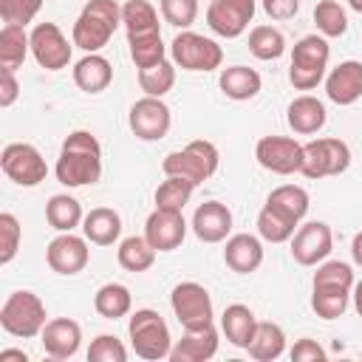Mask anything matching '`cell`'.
<instances>
[{
	"label": "cell",
	"instance_id": "obj_1",
	"mask_svg": "<svg viewBox=\"0 0 362 362\" xmlns=\"http://www.w3.org/2000/svg\"><path fill=\"white\" fill-rule=\"evenodd\" d=\"M57 181L65 187H88L102 178V144L90 130H74L65 136L57 158Z\"/></svg>",
	"mask_w": 362,
	"mask_h": 362
},
{
	"label": "cell",
	"instance_id": "obj_2",
	"mask_svg": "<svg viewBox=\"0 0 362 362\" xmlns=\"http://www.w3.org/2000/svg\"><path fill=\"white\" fill-rule=\"evenodd\" d=\"M119 25H122V6L116 0H88L74 23L71 42L85 54H99L110 42Z\"/></svg>",
	"mask_w": 362,
	"mask_h": 362
},
{
	"label": "cell",
	"instance_id": "obj_3",
	"mask_svg": "<svg viewBox=\"0 0 362 362\" xmlns=\"http://www.w3.org/2000/svg\"><path fill=\"white\" fill-rule=\"evenodd\" d=\"M218 164H221L218 147L212 141H206V139H195L184 150L167 153L164 161H161V170H164V175L184 178V181L198 187V184L209 181L218 173Z\"/></svg>",
	"mask_w": 362,
	"mask_h": 362
},
{
	"label": "cell",
	"instance_id": "obj_4",
	"mask_svg": "<svg viewBox=\"0 0 362 362\" xmlns=\"http://www.w3.org/2000/svg\"><path fill=\"white\" fill-rule=\"evenodd\" d=\"M45 317H48L45 303L40 300V294H34L28 288L11 291L0 305V328L11 337H20V339L40 337L45 322H48Z\"/></svg>",
	"mask_w": 362,
	"mask_h": 362
},
{
	"label": "cell",
	"instance_id": "obj_5",
	"mask_svg": "<svg viewBox=\"0 0 362 362\" xmlns=\"http://www.w3.org/2000/svg\"><path fill=\"white\" fill-rule=\"evenodd\" d=\"M127 337L130 345L136 351V356L158 362V359H170L173 351V337H170V325L164 322V317L153 308H136L130 314L127 322Z\"/></svg>",
	"mask_w": 362,
	"mask_h": 362
},
{
	"label": "cell",
	"instance_id": "obj_6",
	"mask_svg": "<svg viewBox=\"0 0 362 362\" xmlns=\"http://www.w3.org/2000/svg\"><path fill=\"white\" fill-rule=\"evenodd\" d=\"M331 59V45L322 34H308L294 42L291 48V65H288V82L297 90H311L325 79Z\"/></svg>",
	"mask_w": 362,
	"mask_h": 362
},
{
	"label": "cell",
	"instance_id": "obj_7",
	"mask_svg": "<svg viewBox=\"0 0 362 362\" xmlns=\"http://www.w3.org/2000/svg\"><path fill=\"white\" fill-rule=\"evenodd\" d=\"M170 59L175 62V68H184V71H215L221 68L223 62V48L204 37V34H195V31H178L170 42Z\"/></svg>",
	"mask_w": 362,
	"mask_h": 362
},
{
	"label": "cell",
	"instance_id": "obj_8",
	"mask_svg": "<svg viewBox=\"0 0 362 362\" xmlns=\"http://www.w3.org/2000/svg\"><path fill=\"white\" fill-rule=\"evenodd\" d=\"M351 167V147L342 139H314L303 144V164L300 173L311 181L342 175Z\"/></svg>",
	"mask_w": 362,
	"mask_h": 362
},
{
	"label": "cell",
	"instance_id": "obj_9",
	"mask_svg": "<svg viewBox=\"0 0 362 362\" xmlns=\"http://www.w3.org/2000/svg\"><path fill=\"white\" fill-rule=\"evenodd\" d=\"M0 167H3L6 178L14 181L17 187H37L48 175V164H45L42 153L28 141L6 144L0 153Z\"/></svg>",
	"mask_w": 362,
	"mask_h": 362
},
{
	"label": "cell",
	"instance_id": "obj_10",
	"mask_svg": "<svg viewBox=\"0 0 362 362\" xmlns=\"http://www.w3.org/2000/svg\"><path fill=\"white\" fill-rule=\"evenodd\" d=\"M170 305H173V314L175 320L181 322L184 331H195V328H206L212 325V297L209 291L195 283V280H187V283H178L170 294Z\"/></svg>",
	"mask_w": 362,
	"mask_h": 362
},
{
	"label": "cell",
	"instance_id": "obj_11",
	"mask_svg": "<svg viewBox=\"0 0 362 362\" xmlns=\"http://www.w3.org/2000/svg\"><path fill=\"white\" fill-rule=\"evenodd\" d=\"M127 124L133 130L136 139L141 141H158L170 133V124H173V113L170 107L164 105V99L158 96H141L133 102L130 113H127Z\"/></svg>",
	"mask_w": 362,
	"mask_h": 362
},
{
	"label": "cell",
	"instance_id": "obj_12",
	"mask_svg": "<svg viewBox=\"0 0 362 362\" xmlns=\"http://www.w3.org/2000/svg\"><path fill=\"white\" fill-rule=\"evenodd\" d=\"M71 45L68 37L59 31L57 23H37L31 28V57L45 71H62L71 65Z\"/></svg>",
	"mask_w": 362,
	"mask_h": 362
},
{
	"label": "cell",
	"instance_id": "obj_13",
	"mask_svg": "<svg viewBox=\"0 0 362 362\" xmlns=\"http://www.w3.org/2000/svg\"><path fill=\"white\" fill-rule=\"evenodd\" d=\"M255 158L263 170L274 175H291V173H300L303 144L288 136H263L255 144Z\"/></svg>",
	"mask_w": 362,
	"mask_h": 362
},
{
	"label": "cell",
	"instance_id": "obj_14",
	"mask_svg": "<svg viewBox=\"0 0 362 362\" xmlns=\"http://www.w3.org/2000/svg\"><path fill=\"white\" fill-rule=\"evenodd\" d=\"M255 17V0H209L206 6V25L223 37L235 40L240 37Z\"/></svg>",
	"mask_w": 362,
	"mask_h": 362
},
{
	"label": "cell",
	"instance_id": "obj_15",
	"mask_svg": "<svg viewBox=\"0 0 362 362\" xmlns=\"http://www.w3.org/2000/svg\"><path fill=\"white\" fill-rule=\"evenodd\" d=\"M334 249V235L331 226L322 221H308L303 226H297L294 238H291V257L300 266H320Z\"/></svg>",
	"mask_w": 362,
	"mask_h": 362
},
{
	"label": "cell",
	"instance_id": "obj_16",
	"mask_svg": "<svg viewBox=\"0 0 362 362\" xmlns=\"http://www.w3.org/2000/svg\"><path fill=\"white\" fill-rule=\"evenodd\" d=\"M88 238L82 235H74V232H59L51 243H48V249H45V260H48V266H51V272H57V274H65V277H71V274H79L85 266H88V260H90V249H88Z\"/></svg>",
	"mask_w": 362,
	"mask_h": 362
},
{
	"label": "cell",
	"instance_id": "obj_17",
	"mask_svg": "<svg viewBox=\"0 0 362 362\" xmlns=\"http://www.w3.org/2000/svg\"><path fill=\"white\" fill-rule=\"evenodd\" d=\"M144 238L156 252H173L187 238V221L178 209H153L144 221Z\"/></svg>",
	"mask_w": 362,
	"mask_h": 362
},
{
	"label": "cell",
	"instance_id": "obj_18",
	"mask_svg": "<svg viewBox=\"0 0 362 362\" xmlns=\"http://www.w3.org/2000/svg\"><path fill=\"white\" fill-rule=\"evenodd\" d=\"M40 342L51 359H71L82 345V328L71 317H54L45 322Z\"/></svg>",
	"mask_w": 362,
	"mask_h": 362
},
{
	"label": "cell",
	"instance_id": "obj_19",
	"mask_svg": "<svg viewBox=\"0 0 362 362\" xmlns=\"http://www.w3.org/2000/svg\"><path fill=\"white\" fill-rule=\"evenodd\" d=\"M325 96L334 105H354L362 99V62L359 59H345L337 68L325 74Z\"/></svg>",
	"mask_w": 362,
	"mask_h": 362
},
{
	"label": "cell",
	"instance_id": "obj_20",
	"mask_svg": "<svg viewBox=\"0 0 362 362\" xmlns=\"http://www.w3.org/2000/svg\"><path fill=\"white\" fill-rule=\"evenodd\" d=\"M192 232L204 243H221L232 232V212L221 201H204L192 212Z\"/></svg>",
	"mask_w": 362,
	"mask_h": 362
},
{
	"label": "cell",
	"instance_id": "obj_21",
	"mask_svg": "<svg viewBox=\"0 0 362 362\" xmlns=\"http://www.w3.org/2000/svg\"><path fill=\"white\" fill-rule=\"evenodd\" d=\"M223 263L235 272V274H252L260 269L263 263V243L257 235L249 232H238L226 238L223 246Z\"/></svg>",
	"mask_w": 362,
	"mask_h": 362
},
{
	"label": "cell",
	"instance_id": "obj_22",
	"mask_svg": "<svg viewBox=\"0 0 362 362\" xmlns=\"http://www.w3.org/2000/svg\"><path fill=\"white\" fill-rule=\"evenodd\" d=\"M218 331L215 325L206 328H195V331H184V337L178 342H173L170 359L173 362H206L218 354Z\"/></svg>",
	"mask_w": 362,
	"mask_h": 362
},
{
	"label": "cell",
	"instance_id": "obj_23",
	"mask_svg": "<svg viewBox=\"0 0 362 362\" xmlns=\"http://www.w3.org/2000/svg\"><path fill=\"white\" fill-rule=\"evenodd\" d=\"M325 119H328L325 105H322L317 96H311V93H303V96L291 99L288 107H286V122H288V127H291L294 133H300V136H314V133H320V130L325 127Z\"/></svg>",
	"mask_w": 362,
	"mask_h": 362
},
{
	"label": "cell",
	"instance_id": "obj_24",
	"mask_svg": "<svg viewBox=\"0 0 362 362\" xmlns=\"http://www.w3.org/2000/svg\"><path fill=\"white\" fill-rule=\"evenodd\" d=\"M218 85H221V90H223L226 99H232V102H249V99H255L260 93L263 79L249 65H229V68L221 71Z\"/></svg>",
	"mask_w": 362,
	"mask_h": 362
},
{
	"label": "cell",
	"instance_id": "obj_25",
	"mask_svg": "<svg viewBox=\"0 0 362 362\" xmlns=\"http://www.w3.org/2000/svg\"><path fill=\"white\" fill-rule=\"evenodd\" d=\"M82 235L93 246H113L122 235V215L110 206H96L82 221Z\"/></svg>",
	"mask_w": 362,
	"mask_h": 362
},
{
	"label": "cell",
	"instance_id": "obj_26",
	"mask_svg": "<svg viewBox=\"0 0 362 362\" xmlns=\"http://www.w3.org/2000/svg\"><path fill=\"white\" fill-rule=\"evenodd\" d=\"M74 82L85 93H102L113 82V65L102 54H85L74 65Z\"/></svg>",
	"mask_w": 362,
	"mask_h": 362
},
{
	"label": "cell",
	"instance_id": "obj_27",
	"mask_svg": "<svg viewBox=\"0 0 362 362\" xmlns=\"http://www.w3.org/2000/svg\"><path fill=\"white\" fill-rule=\"evenodd\" d=\"M255 328H257V317H255V311L249 305L232 303V305L223 308V314H221V331L229 339V345L246 348L252 342V337H255Z\"/></svg>",
	"mask_w": 362,
	"mask_h": 362
},
{
	"label": "cell",
	"instance_id": "obj_28",
	"mask_svg": "<svg viewBox=\"0 0 362 362\" xmlns=\"http://www.w3.org/2000/svg\"><path fill=\"white\" fill-rule=\"evenodd\" d=\"M354 269L342 260H322L314 272L311 280V291H322V294H351L354 291Z\"/></svg>",
	"mask_w": 362,
	"mask_h": 362
},
{
	"label": "cell",
	"instance_id": "obj_29",
	"mask_svg": "<svg viewBox=\"0 0 362 362\" xmlns=\"http://www.w3.org/2000/svg\"><path fill=\"white\" fill-rule=\"evenodd\" d=\"M31 51V34H25V25L6 23L0 28V68L17 71Z\"/></svg>",
	"mask_w": 362,
	"mask_h": 362
},
{
	"label": "cell",
	"instance_id": "obj_30",
	"mask_svg": "<svg viewBox=\"0 0 362 362\" xmlns=\"http://www.w3.org/2000/svg\"><path fill=\"white\" fill-rule=\"evenodd\" d=\"M246 351L257 362H274V359H280L283 351H286V334H283V328L277 322H260L257 320L255 337L246 345Z\"/></svg>",
	"mask_w": 362,
	"mask_h": 362
},
{
	"label": "cell",
	"instance_id": "obj_31",
	"mask_svg": "<svg viewBox=\"0 0 362 362\" xmlns=\"http://www.w3.org/2000/svg\"><path fill=\"white\" fill-rule=\"evenodd\" d=\"M156 249H153V243L144 238V235H130V238H124L122 243H119V249H116V260H119V266L124 269V272H133V274H139V272H147L153 263H156Z\"/></svg>",
	"mask_w": 362,
	"mask_h": 362
},
{
	"label": "cell",
	"instance_id": "obj_32",
	"mask_svg": "<svg viewBox=\"0 0 362 362\" xmlns=\"http://www.w3.org/2000/svg\"><path fill=\"white\" fill-rule=\"evenodd\" d=\"M45 221H48L57 232H74V229L85 221V215H82V206H79V201H76L74 195L57 192V195H51L48 204H45Z\"/></svg>",
	"mask_w": 362,
	"mask_h": 362
},
{
	"label": "cell",
	"instance_id": "obj_33",
	"mask_svg": "<svg viewBox=\"0 0 362 362\" xmlns=\"http://www.w3.org/2000/svg\"><path fill=\"white\" fill-rule=\"evenodd\" d=\"M93 308H96V314L105 317V320L127 317L130 308H133L130 288L122 286V283H105V286H99L96 294H93Z\"/></svg>",
	"mask_w": 362,
	"mask_h": 362
},
{
	"label": "cell",
	"instance_id": "obj_34",
	"mask_svg": "<svg viewBox=\"0 0 362 362\" xmlns=\"http://www.w3.org/2000/svg\"><path fill=\"white\" fill-rule=\"evenodd\" d=\"M122 25H124L127 37L161 31V28H158V11L153 8L150 0H127V3L122 6Z\"/></svg>",
	"mask_w": 362,
	"mask_h": 362
},
{
	"label": "cell",
	"instance_id": "obj_35",
	"mask_svg": "<svg viewBox=\"0 0 362 362\" xmlns=\"http://www.w3.org/2000/svg\"><path fill=\"white\" fill-rule=\"evenodd\" d=\"M266 204H269L272 209L283 212L286 218L297 221V223L305 218V212H308V206H311L308 192H305L303 187H297V184H283V187L272 189L269 198H266Z\"/></svg>",
	"mask_w": 362,
	"mask_h": 362
},
{
	"label": "cell",
	"instance_id": "obj_36",
	"mask_svg": "<svg viewBox=\"0 0 362 362\" xmlns=\"http://www.w3.org/2000/svg\"><path fill=\"white\" fill-rule=\"evenodd\" d=\"M249 51H252V57H257L263 62L280 59L286 54V37L274 25H255L249 31Z\"/></svg>",
	"mask_w": 362,
	"mask_h": 362
},
{
	"label": "cell",
	"instance_id": "obj_37",
	"mask_svg": "<svg viewBox=\"0 0 362 362\" xmlns=\"http://www.w3.org/2000/svg\"><path fill=\"white\" fill-rule=\"evenodd\" d=\"M297 226H300L297 221L286 218L283 212L272 209L269 204H263V209L257 212V235L263 240H269V243H286V240H291L294 232H297Z\"/></svg>",
	"mask_w": 362,
	"mask_h": 362
},
{
	"label": "cell",
	"instance_id": "obj_38",
	"mask_svg": "<svg viewBox=\"0 0 362 362\" xmlns=\"http://www.w3.org/2000/svg\"><path fill=\"white\" fill-rule=\"evenodd\" d=\"M175 85V62L173 59H161L150 68H139V88L144 90V96H164L170 93Z\"/></svg>",
	"mask_w": 362,
	"mask_h": 362
},
{
	"label": "cell",
	"instance_id": "obj_39",
	"mask_svg": "<svg viewBox=\"0 0 362 362\" xmlns=\"http://www.w3.org/2000/svg\"><path fill=\"white\" fill-rule=\"evenodd\" d=\"M127 45H130V59L136 68H150V65L167 59V45L161 40V31L127 37Z\"/></svg>",
	"mask_w": 362,
	"mask_h": 362
},
{
	"label": "cell",
	"instance_id": "obj_40",
	"mask_svg": "<svg viewBox=\"0 0 362 362\" xmlns=\"http://www.w3.org/2000/svg\"><path fill=\"white\" fill-rule=\"evenodd\" d=\"M314 23L317 31L328 40V37H342L348 31V14L337 0H320L314 6Z\"/></svg>",
	"mask_w": 362,
	"mask_h": 362
},
{
	"label": "cell",
	"instance_id": "obj_41",
	"mask_svg": "<svg viewBox=\"0 0 362 362\" xmlns=\"http://www.w3.org/2000/svg\"><path fill=\"white\" fill-rule=\"evenodd\" d=\"M192 192H195V184H189L184 178H175V175H167V181H161L158 189H156V206L158 209H178L181 212L189 204Z\"/></svg>",
	"mask_w": 362,
	"mask_h": 362
},
{
	"label": "cell",
	"instance_id": "obj_42",
	"mask_svg": "<svg viewBox=\"0 0 362 362\" xmlns=\"http://www.w3.org/2000/svg\"><path fill=\"white\" fill-rule=\"evenodd\" d=\"M20 238H23L20 221L11 212H0V266H8L14 260L20 249Z\"/></svg>",
	"mask_w": 362,
	"mask_h": 362
},
{
	"label": "cell",
	"instance_id": "obj_43",
	"mask_svg": "<svg viewBox=\"0 0 362 362\" xmlns=\"http://www.w3.org/2000/svg\"><path fill=\"white\" fill-rule=\"evenodd\" d=\"M164 23L187 31L198 17V0H158Z\"/></svg>",
	"mask_w": 362,
	"mask_h": 362
},
{
	"label": "cell",
	"instance_id": "obj_44",
	"mask_svg": "<svg viewBox=\"0 0 362 362\" xmlns=\"http://www.w3.org/2000/svg\"><path fill=\"white\" fill-rule=\"evenodd\" d=\"M88 362H127V348L113 334H99L88 348Z\"/></svg>",
	"mask_w": 362,
	"mask_h": 362
},
{
	"label": "cell",
	"instance_id": "obj_45",
	"mask_svg": "<svg viewBox=\"0 0 362 362\" xmlns=\"http://www.w3.org/2000/svg\"><path fill=\"white\" fill-rule=\"evenodd\" d=\"M42 8V0H0V17L3 25H28Z\"/></svg>",
	"mask_w": 362,
	"mask_h": 362
},
{
	"label": "cell",
	"instance_id": "obj_46",
	"mask_svg": "<svg viewBox=\"0 0 362 362\" xmlns=\"http://www.w3.org/2000/svg\"><path fill=\"white\" fill-rule=\"evenodd\" d=\"M348 297H351V294H322V291H311V308H314V314L322 317V320H337V317L345 314Z\"/></svg>",
	"mask_w": 362,
	"mask_h": 362
},
{
	"label": "cell",
	"instance_id": "obj_47",
	"mask_svg": "<svg viewBox=\"0 0 362 362\" xmlns=\"http://www.w3.org/2000/svg\"><path fill=\"white\" fill-rule=\"evenodd\" d=\"M288 356L294 359V362H325V348L317 342V339H308V337H303V339H297L294 342V348L288 351Z\"/></svg>",
	"mask_w": 362,
	"mask_h": 362
},
{
	"label": "cell",
	"instance_id": "obj_48",
	"mask_svg": "<svg viewBox=\"0 0 362 362\" xmlns=\"http://www.w3.org/2000/svg\"><path fill=\"white\" fill-rule=\"evenodd\" d=\"M263 11L272 20H291L300 11V0H263Z\"/></svg>",
	"mask_w": 362,
	"mask_h": 362
},
{
	"label": "cell",
	"instance_id": "obj_49",
	"mask_svg": "<svg viewBox=\"0 0 362 362\" xmlns=\"http://www.w3.org/2000/svg\"><path fill=\"white\" fill-rule=\"evenodd\" d=\"M20 96V82L14 76V71H3L0 76V107H11Z\"/></svg>",
	"mask_w": 362,
	"mask_h": 362
},
{
	"label": "cell",
	"instance_id": "obj_50",
	"mask_svg": "<svg viewBox=\"0 0 362 362\" xmlns=\"http://www.w3.org/2000/svg\"><path fill=\"white\" fill-rule=\"evenodd\" d=\"M28 362V354L25 351H17V348H6V351H0V362Z\"/></svg>",
	"mask_w": 362,
	"mask_h": 362
},
{
	"label": "cell",
	"instance_id": "obj_51",
	"mask_svg": "<svg viewBox=\"0 0 362 362\" xmlns=\"http://www.w3.org/2000/svg\"><path fill=\"white\" fill-rule=\"evenodd\" d=\"M351 255H354V263L362 266V232L354 235V240H351Z\"/></svg>",
	"mask_w": 362,
	"mask_h": 362
},
{
	"label": "cell",
	"instance_id": "obj_52",
	"mask_svg": "<svg viewBox=\"0 0 362 362\" xmlns=\"http://www.w3.org/2000/svg\"><path fill=\"white\" fill-rule=\"evenodd\" d=\"M351 297H354V308H356V314L362 317V280H359V283H354Z\"/></svg>",
	"mask_w": 362,
	"mask_h": 362
},
{
	"label": "cell",
	"instance_id": "obj_53",
	"mask_svg": "<svg viewBox=\"0 0 362 362\" xmlns=\"http://www.w3.org/2000/svg\"><path fill=\"white\" fill-rule=\"evenodd\" d=\"M348 6H351L354 11H359V14H362V0H348Z\"/></svg>",
	"mask_w": 362,
	"mask_h": 362
}]
</instances>
